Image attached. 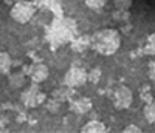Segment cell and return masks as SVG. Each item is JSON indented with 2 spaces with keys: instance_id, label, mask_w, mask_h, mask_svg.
I'll return each instance as SVG.
<instances>
[{
  "instance_id": "cell-1",
  "label": "cell",
  "mask_w": 155,
  "mask_h": 133,
  "mask_svg": "<svg viewBox=\"0 0 155 133\" xmlns=\"http://www.w3.org/2000/svg\"><path fill=\"white\" fill-rule=\"evenodd\" d=\"M92 47L99 54H104V56L115 54L121 47V36L116 30H112V28L101 30L93 36Z\"/></svg>"
},
{
  "instance_id": "cell-2",
  "label": "cell",
  "mask_w": 155,
  "mask_h": 133,
  "mask_svg": "<svg viewBox=\"0 0 155 133\" xmlns=\"http://www.w3.org/2000/svg\"><path fill=\"white\" fill-rule=\"evenodd\" d=\"M34 5L31 2H27V0H22V2H17L12 5L9 14L11 19L16 20L17 23H28L33 16H34Z\"/></svg>"
},
{
  "instance_id": "cell-3",
  "label": "cell",
  "mask_w": 155,
  "mask_h": 133,
  "mask_svg": "<svg viewBox=\"0 0 155 133\" xmlns=\"http://www.w3.org/2000/svg\"><path fill=\"white\" fill-rule=\"evenodd\" d=\"M132 102H134V93L129 87L120 85V87L115 88V91H113V107L116 110H126L132 105Z\"/></svg>"
},
{
  "instance_id": "cell-4",
  "label": "cell",
  "mask_w": 155,
  "mask_h": 133,
  "mask_svg": "<svg viewBox=\"0 0 155 133\" xmlns=\"http://www.w3.org/2000/svg\"><path fill=\"white\" fill-rule=\"evenodd\" d=\"M88 81V73L82 68V66H71V68L64 76V84L67 87H81Z\"/></svg>"
},
{
  "instance_id": "cell-5",
  "label": "cell",
  "mask_w": 155,
  "mask_h": 133,
  "mask_svg": "<svg viewBox=\"0 0 155 133\" xmlns=\"http://www.w3.org/2000/svg\"><path fill=\"white\" fill-rule=\"evenodd\" d=\"M48 74H50V71L45 63H34L30 68V77L34 84H41V82L47 81Z\"/></svg>"
},
{
  "instance_id": "cell-6",
  "label": "cell",
  "mask_w": 155,
  "mask_h": 133,
  "mask_svg": "<svg viewBox=\"0 0 155 133\" xmlns=\"http://www.w3.org/2000/svg\"><path fill=\"white\" fill-rule=\"evenodd\" d=\"M42 95H41V91L37 90V87H30L27 91H25V95L22 96L23 102L27 107H36V105L42 101Z\"/></svg>"
},
{
  "instance_id": "cell-7",
  "label": "cell",
  "mask_w": 155,
  "mask_h": 133,
  "mask_svg": "<svg viewBox=\"0 0 155 133\" xmlns=\"http://www.w3.org/2000/svg\"><path fill=\"white\" fill-rule=\"evenodd\" d=\"M78 115H84L87 112L92 110V101L90 99H85V98H81V99H78L73 102V107H71Z\"/></svg>"
},
{
  "instance_id": "cell-8",
  "label": "cell",
  "mask_w": 155,
  "mask_h": 133,
  "mask_svg": "<svg viewBox=\"0 0 155 133\" xmlns=\"http://www.w3.org/2000/svg\"><path fill=\"white\" fill-rule=\"evenodd\" d=\"M82 133H104L106 131V125H104V122H101V121H90V122H87L84 127H82V130H81Z\"/></svg>"
},
{
  "instance_id": "cell-9",
  "label": "cell",
  "mask_w": 155,
  "mask_h": 133,
  "mask_svg": "<svg viewBox=\"0 0 155 133\" xmlns=\"http://www.w3.org/2000/svg\"><path fill=\"white\" fill-rule=\"evenodd\" d=\"M25 84H27V77H25V74L23 73H12L11 76H9V85H11V88L12 90H19V88H22Z\"/></svg>"
},
{
  "instance_id": "cell-10",
  "label": "cell",
  "mask_w": 155,
  "mask_h": 133,
  "mask_svg": "<svg viewBox=\"0 0 155 133\" xmlns=\"http://www.w3.org/2000/svg\"><path fill=\"white\" fill-rule=\"evenodd\" d=\"M11 68V57L8 53L0 51V74H6Z\"/></svg>"
},
{
  "instance_id": "cell-11",
  "label": "cell",
  "mask_w": 155,
  "mask_h": 133,
  "mask_svg": "<svg viewBox=\"0 0 155 133\" xmlns=\"http://www.w3.org/2000/svg\"><path fill=\"white\" fill-rule=\"evenodd\" d=\"M144 118L149 124L155 122V99H150L144 107Z\"/></svg>"
},
{
  "instance_id": "cell-12",
  "label": "cell",
  "mask_w": 155,
  "mask_h": 133,
  "mask_svg": "<svg viewBox=\"0 0 155 133\" xmlns=\"http://www.w3.org/2000/svg\"><path fill=\"white\" fill-rule=\"evenodd\" d=\"M106 2L107 0H85V5L93 11H99L106 6Z\"/></svg>"
},
{
  "instance_id": "cell-13",
  "label": "cell",
  "mask_w": 155,
  "mask_h": 133,
  "mask_svg": "<svg viewBox=\"0 0 155 133\" xmlns=\"http://www.w3.org/2000/svg\"><path fill=\"white\" fill-rule=\"evenodd\" d=\"M113 3L118 11H129V8L134 3V0H113Z\"/></svg>"
},
{
  "instance_id": "cell-14",
  "label": "cell",
  "mask_w": 155,
  "mask_h": 133,
  "mask_svg": "<svg viewBox=\"0 0 155 133\" xmlns=\"http://www.w3.org/2000/svg\"><path fill=\"white\" fill-rule=\"evenodd\" d=\"M101 76H102L101 70L99 68H93V70H90V73H88V81L92 82V84H98Z\"/></svg>"
},
{
  "instance_id": "cell-15",
  "label": "cell",
  "mask_w": 155,
  "mask_h": 133,
  "mask_svg": "<svg viewBox=\"0 0 155 133\" xmlns=\"http://www.w3.org/2000/svg\"><path fill=\"white\" fill-rule=\"evenodd\" d=\"M123 131H124V133H140L141 128H140L138 125H135V124H130V125H126Z\"/></svg>"
},
{
  "instance_id": "cell-16",
  "label": "cell",
  "mask_w": 155,
  "mask_h": 133,
  "mask_svg": "<svg viewBox=\"0 0 155 133\" xmlns=\"http://www.w3.org/2000/svg\"><path fill=\"white\" fill-rule=\"evenodd\" d=\"M48 109H50L51 112H58V110H59V102H58V101H50V102H48Z\"/></svg>"
},
{
  "instance_id": "cell-17",
  "label": "cell",
  "mask_w": 155,
  "mask_h": 133,
  "mask_svg": "<svg viewBox=\"0 0 155 133\" xmlns=\"http://www.w3.org/2000/svg\"><path fill=\"white\" fill-rule=\"evenodd\" d=\"M153 74H155V68H153Z\"/></svg>"
}]
</instances>
